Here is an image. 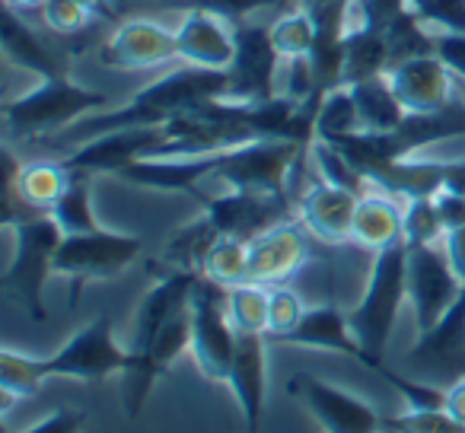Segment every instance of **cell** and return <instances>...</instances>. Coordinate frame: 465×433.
Returning <instances> with one entry per match:
<instances>
[{"instance_id":"obj_40","label":"cell","mask_w":465,"mask_h":433,"mask_svg":"<svg viewBox=\"0 0 465 433\" xmlns=\"http://www.w3.org/2000/svg\"><path fill=\"white\" fill-rule=\"evenodd\" d=\"M437 54L452 77L465 84V33H437Z\"/></svg>"},{"instance_id":"obj_42","label":"cell","mask_w":465,"mask_h":433,"mask_svg":"<svg viewBox=\"0 0 465 433\" xmlns=\"http://www.w3.org/2000/svg\"><path fill=\"white\" fill-rule=\"evenodd\" d=\"M443 249H446V259H450L452 271H456L459 280L465 284V223L456 230H446Z\"/></svg>"},{"instance_id":"obj_13","label":"cell","mask_w":465,"mask_h":433,"mask_svg":"<svg viewBox=\"0 0 465 433\" xmlns=\"http://www.w3.org/2000/svg\"><path fill=\"white\" fill-rule=\"evenodd\" d=\"M287 392L319 420L325 433H386L382 414L370 401L310 373H293Z\"/></svg>"},{"instance_id":"obj_22","label":"cell","mask_w":465,"mask_h":433,"mask_svg":"<svg viewBox=\"0 0 465 433\" xmlns=\"http://www.w3.org/2000/svg\"><path fill=\"white\" fill-rule=\"evenodd\" d=\"M401 240H405V207L395 204L392 194H363L354 211L351 242L370 252H382Z\"/></svg>"},{"instance_id":"obj_27","label":"cell","mask_w":465,"mask_h":433,"mask_svg":"<svg viewBox=\"0 0 465 433\" xmlns=\"http://www.w3.org/2000/svg\"><path fill=\"white\" fill-rule=\"evenodd\" d=\"M52 217L64 236H80V233H96V230H103L96 221V213H93L90 175H74L67 192L61 194L58 204L52 207Z\"/></svg>"},{"instance_id":"obj_4","label":"cell","mask_w":465,"mask_h":433,"mask_svg":"<svg viewBox=\"0 0 465 433\" xmlns=\"http://www.w3.org/2000/svg\"><path fill=\"white\" fill-rule=\"evenodd\" d=\"M112 109V99L103 90H90L71 80L67 74L42 77L39 86L16 99L4 103V122L7 134L16 141H39V137L58 134L67 124L93 115V112Z\"/></svg>"},{"instance_id":"obj_2","label":"cell","mask_w":465,"mask_h":433,"mask_svg":"<svg viewBox=\"0 0 465 433\" xmlns=\"http://www.w3.org/2000/svg\"><path fill=\"white\" fill-rule=\"evenodd\" d=\"M128 367V348L115 341V325L109 316H96L90 325L71 335L61 350L52 357H29L16 350H0V389H4V411L14 399H29L42 389L45 379H80L96 382L124 373Z\"/></svg>"},{"instance_id":"obj_20","label":"cell","mask_w":465,"mask_h":433,"mask_svg":"<svg viewBox=\"0 0 465 433\" xmlns=\"http://www.w3.org/2000/svg\"><path fill=\"white\" fill-rule=\"evenodd\" d=\"M281 344H291V348H316V350H331V354H344L351 360L363 363V367H373L370 354L363 350V344L357 341L354 329H351L348 312H341L338 306L322 303L310 306L300 319V325L291 335L281 338Z\"/></svg>"},{"instance_id":"obj_44","label":"cell","mask_w":465,"mask_h":433,"mask_svg":"<svg viewBox=\"0 0 465 433\" xmlns=\"http://www.w3.org/2000/svg\"><path fill=\"white\" fill-rule=\"evenodd\" d=\"M80 7L90 10L96 20H105V23H122V10H118V4H112V0H77Z\"/></svg>"},{"instance_id":"obj_26","label":"cell","mask_w":465,"mask_h":433,"mask_svg":"<svg viewBox=\"0 0 465 433\" xmlns=\"http://www.w3.org/2000/svg\"><path fill=\"white\" fill-rule=\"evenodd\" d=\"M217 240H220V233L211 227V221H207L204 213H201L198 221H192L185 230H179V233L166 242V249H163V255H160L156 265H166L163 268V274H169V271L201 274L207 252H211V246Z\"/></svg>"},{"instance_id":"obj_38","label":"cell","mask_w":465,"mask_h":433,"mask_svg":"<svg viewBox=\"0 0 465 433\" xmlns=\"http://www.w3.org/2000/svg\"><path fill=\"white\" fill-rule=\"evenodd\" d=\"M411 10L433 33H465V0H411Z\"/></svg>"},{"instance_id":"obj_15","label":"cell","mask_w":465,"mask_h":433,"mask_svg":"<svg viewBox=\"0 0 465 433\" xmlns=\"http://www.w3.org/2000/svg\"><path fill=\"white\" fill-rule=\"evenodd\" d=\"M173 58H179L175 29H166L147 16L115 23V33L99 45V61L115 71H147L169 64Z\"/></svg>"},{"instance_id":"obj_12","label":"cell","mask_w":465,"mask_h":433,"mask_svg":"<svg viewBox=\"0 0 465 433\" xmlns=\"http://www.w3.org/2000/svg\"><path fill=\"white\" fill-rule=\"evenodd\" d=\"M236 58L230 64V99L236 103H268L278 96L281 52L272 42V23H232Z\"/></svg>"},{"instance_id":"obj_29","label":"cell","mask_w":465,"mask_h":433,"mask_svg":"<svg viewBox=\"0 0 465 433\" xmlns=\"http://www.w3.org/2000/svg\"><path fill=\"white\" fill-rule=\"evenodd\" d=\"M268 300H272V287L246 284L230 287V322L236 331H252V335H268Z\"/></svg>"},{"instance_id":"obj_36","label":"cell","mask_w":465,"mask_h":433,"mask_svg":"<svg viewBox=\"0 0 465 433\" xmlns=\"http://www.w3.org/2000/svg\"><path fill=\"white\" fill-rule=\"evenodd\" d=\"M376 376L389 382L401 399L408 401V408H446V389L443 386H433V382H424V379H414L408 373H399L392 369L389 363H382L376 369Z\"/></svg>"},{"instance_id":"obj_35","label":"cell","mask_w":465,"mask_h":433,"mask_svg":"<svg viewBox=\"0 0 465 433\" xmlns=\"http://www.w3.org/2000/svg\"><path fill=\"white\" fill-rule=\"evenodd\" d=\"M446 236L443 217L433 198L405 201V242H440Z\"/></svg>"},{"instance_id":"obj_5","label":"cell","mask_w":465,"mask_h":433,"mask_svg":"<svg viewBox=\"0 0 465 433\" xmlns=\"http://www.w3.org/2000/svg\"><path fill=\"white\" fill-rule=\"evenodd\" d=\"M408 300V246L405 240L395 246L373 252V268H370L367 290H363L361 303L348 312L351 329H354L357 341L373 360V373L386 363L389 338L399 322L401 303Z\"/></svg>"},{"instance_id":"obj_19","label":"cell","mask_w":465,"mask_h":433,"mask_svg":"<svg viewBox=\"0 0 465 433\" xmlns=\"http://www.w3.org/2000/svg\"><path fill=\"white\" fill-rule=\"evenodd\" d=\"M175 45H179V61L211 71H230L236 58L232 23L213 10H185L175 29Z\"/></svg>"},{"instance_id":"obj_3","label":"cell","mask_w":465,"mask_h":433,"mask_svg":"<svg viewBox=\"0 0 465 433\" xmlns=\"http://www.w3.org/2000/svg\"><path fill=\"white\" fill-rule=\"evenodd\" d=\"M452 137H465V105L456 99L443 112L408 115L392 131H351V134L325 137V143L348 156L351 166L370 182V172H376L380 166L408 160L427 143L452 141Z\"/></svg>"},{"instance_id":"obj_6","label":"cell","mask_w":465,"mask_h":433,"mask_svg":"<svg viewBox=\"0 0 465 433\" xmlns=\"http://www.w3.org/2000/svg\"><path fill=\"white\" fill-rule=\"evenodd\" d=\"M7 230L14 233V255L0 278V287L23 306V312L33 322H45V284L48 274H54V255H58L64 233L52 213L20 217V221L7 223Z\"/></svg>"},{"instance_id":"obj_17","label":"cell","mask_w":465,"mask_h":433,"mask_svg":"<svg viewBox=\"0 0 465 433\" xmlns=\"http://www.w3.org/2000/svg\"><path fill=\"white\" fill-rule=\"evenodd\" d=\"M310 261V240L293 221L278 223L249 242V280L262 287H281Z\"/></svg>"},{"instance_id":"obj_11","label":"cell","mask_w":465,"mask_h":433,"mask_svg":"<svg viewBox=\"0 0 465 433\" xmlns=\"http://www.w3.org/2000/svg\"><path fill=\"white\" fill-rule=\"evenodd\" d=\"M405 369L414 379L452 386L465 376V287L433 329L418 331V341L405 354Z\"/></svg>"},{"instance_id":"obj_31","label":"cell","mask_w":465,"mask_h":433,"mask_svg":"<svg viewBox=\"0 0 465 433\" xmlns=\"http://www.w3.org/2000/svg\"><path fill=\"white\" fill-rule=\"evenodd\" d=\"M351 131H361V115H357L354 96H351L348 86H338L319 105V118H316V141L335 134H351Z\"/></svg>"},{"instance_id":"obj_37","label":"cell","mask_w":465,"mask_h":433,"mask_svg":"<svg viewBox=\"0 0 465 433\" xmlns=\"http://www.w3.org/2000/svg\"><path fill=\"white\" fill-rule=\"evenodd\" d=\"M306 306L300 300V293H293L287 284L272 287V300H268V338L281 341L284 335H291L303 319Z\"/></svg>"},{"instance_id":"obj_30","label":"cell","mask_w":465,"mask_h":433,"mask_svg":"<svg viewBox=\"0 0 465 433\" xmlns=\"http://www.w3.org/2000/svg\"><path fill=\"white\" fill-rule=\"evenodd\" d=\"M272 42L281 52L284 61L306 58L312 52V42H316V26L303 10H293V14H281L272 23Z\"/></svg>"},{"instance_id":"obj_16","label":"cell","mask_w":465,"mask_h":433,"mask_svg":"<svg viewBox=\"0 0 465 433\" xmlns=\"http://www.w3.org/2000/svg\"><path fill=\"white\" fill-rule=\"evenodd\" d=\"M386 80L395 90V96H399V103L405 105L408 115H430V112H443L452 103L456 77L440 61L437 52L401 61L386 74Z\"/></svg>"},{"instance_id":"obj_43","label":"cell","mask_w":465,"mask_h":433,"mask_svg":"<svg viewBox=\"0 0 465 433\" xmlns=\"http://www.w3.org/2000/svg\"><path fill=\"white\" fill-rule=\"evenodd\" d=\"M446 411H450L459 424H465V376L452 382V386H446Z\"/></svg>"},{"instance_id":"obj_8","label":"cell","mask_w":465,"mask_h":433,"mask_svg":"<svg viewBox=\"0 0 465 433\" xmlns=\"http://www.w3.org/2000/svg\"><path fill=\"white\" fill-rule=\"evenodd\" d=\"M230 290L198 274L192 287V357L201 376L211 382H226L236 357V329L230 322Z\"/></svg>"},{"instance_id":"obj_18","label":"cell","mask_w":465,"mask_h":433,"mask_svg":"<svg viewBox=\"0 0 465 433\" xmlns=\"http://www.w3.org/2000/svg\"><path fill=\"white\" fill-rule=\"evenodd\" d=\"M226 386L232 389L242 411L246 433L265 430V399H268V350L265 335L236 331V357Z\"/></svg>"},{"instance_id":"obj_14","label":"cell","mask_w":465,"mask_h":433,"mask_svg":"<svg viewBox=\"0 0 465 433\" xmlns=\"http://www.w3.org/2000/svg\"><path fill=\"white\" fill-rule=\"evenodd\" d=\"M169 143L166 124H150V128H122L109 131V134H99L93 141H86L84 147L64 153V166L74 175H118L124 166L137 160H147L156 156Z\"/></svg>"},{"instance_id":"obj_41","label":"cell","mask_w":465,"mask_h":433,"mask_svg":"<svg viewBox=\"0 0 465 433\" xmlns=\"http://www.w3.org/2000/svg\"><path fill=\"white\" fill-rule=\"evenodd\" d=\"M437 201V211L443 217V227L446 230H456L465 223V194H456V192H440L433 194Z\"/></svg>"},{"instance_id":"obj_21","label":"cell","mask_w":465,"mask_h":433,"mask_svg":"<svg viewBox=\"0 0 465 433\" xmlns=\"http://www.w3.org/2000/svg\"><path fill=\"white\" fill-rule=\"evenodd\" d=\"M357 201H361V194L322 179L300 198V221L316 240L329 242V246H341V242H351Z\"/></svg>"},{"instance_id":"obj_10","label":"cell","mask_w":465,"mask_h":433,"mask_svg":"<svg viewBox=\"0 0 465 433\" xmlns=\"http://www.w3.org/2000/svg\"><path fill=\"white\" fill-rule=\"evenodd\" d=\"M408 246V303L414 310L418 331H427L446 316L462 293V280L452 271L446 249L437 242H405Z\"/></svg>"},{"instance_id":"obj_32","label":"cell","mask_w":465,"mask_h":433,"mask_svg":"<svg viewBox=\"0 0 465 433\" xmlns=\"http://www.w3.org/2000/svg\"><path fill=\"white\" fill-rule=\"evenodd\" d=\"M386 433H465V424H459L446 408H408L405 414L382 418Z\"/></svg>"},{"instance_id":"obj_7","label":"cell","mask_w":465,"mask_h":433,"mask_svg":"<svg viewBox=\"0 0 465 433\" xmlns=\"http://www.w3.org/2000/svg\"><path fill=\"white\" fill-rule=\"evenodd\" d=\"M143 252V240L115 230L64 236L54 255V274L71 284V310H77L80 293L90 280H112Z\"/></svg>"},{"instance_id":"obj_28","label":"cell","mask_w":465,"mask_h":433,"mask_svg":"<svg viewBox=\"0 0 465 433\" xmlns=\"http://www.w3.org/2000/svg\"><path fill=\"white\" fill-rule=\"evenodd\" d=\"M201 274L211 278L213 284L226 287V290L246 284L249 280V242L220 236V240L211 246V252H207Z\"/></svg>"},{"instance_id":"obj_33","label":"cell","mask_w":465,"mask_h":433,"mask_svg":"<svg viewBox=\"0 0 465 433\" xmlns=\"http://www.w3.org/2000/svg\"><path fill=\"white\" fill-rule=\"evenodd\" d=\"M312 160H316V166H319V172H322V179L325 182H331V185H338V188H348V192H354V194H367V188H370V182L363 179L361 172H357L354 166H351V160L344 153H338L331 143H325V141H316L312 143Z\"/></svg>"},{"instance_id":"obj_25","label":"cell","mask_w":465,"mask_h":433,"mask_svg":"<svg viewBox=\"0 0 465 433\" xmlns=\"http://www.w3.org/2000/svg\"><path fill=\"white\" fill-rule=\"evenodd\" d=\"M348 90L354 96L357 115H361V131H392L408 118L405 105L399 103L395 90L389 86L386 74L348 84Z\"/></svg>"},{"instance_id":"obj_45","label":"cell","mask_w":465,"mask_h":433,"mask_svg":"<svg viewBox=\"0 0 465 433\" xmlns=\"http://www.w3.org/2000/svg\"><path fill=\"white\" fill-rule=\"evenodd\" d=\"M10 10H16V14H29V10H39L45 0H4Z\"/></svg>"},{"instance_id":"obj_46","label":"cell","mask_w":465,"mask_h":433,"mask_svg":"<svg viewBox=\"0 0 465 433\" xmlns=\"http://www.w3.org/2000/svg\"><path fill=\"white\" fill-rule=\"evenodd\" d=\"M462 90H465V84H462Z\"/></svg>"},{"instance_id":"obj_23","label":"cell","mask_w":465,"mask_h":433,"mask_svg":"<svg viewBox=\"0 0 465 433\" xmlns=\"http://www.w3.org/2000/svg\"><path fill=\"white\" fill-rule=\"evenodd\" d=\"M450 162H430V160H399L380 166L376 172H370V185L380 192L392 194V198H433L443 192L446 175H450Z\"/></svg>"},{"instance_id":"obj_24","label":"cell","mask_w":465,"mask_h":433,"mask_svg":"<svg viewBox=\"0 0 465 433\" xmlns=\"http://www.w3.org/2000/svg\"><path fill=\"white\" fill-rule=\"evenodd\" d=\"M0 39H4V54L14 61L16 67L35 71L39 77H52V74H67V61L23 20L16 10H4V26H0Z\"/></svg>"},{"instance_id":"obj_9","label":"cell","mask_w":465,"mask_h":433,"mask_svg":"<svg viewBox=\"0 0 465 433\" xmlns=\"http://www.w3.org/2000/svg\"><path fill=\"white\" fill-rule=\"evenodd\" d=\"M201 211L220 236L252 242L265 230L293 221V198L249 188H226L220 194H201Z\"/></svg>"},{"instance_id":"obj_39","label":"cell","mask_w":465,"mask_h":433,"mask_svg":"<svg viewBox=\"0 0 465 433\" xmlns=\"http://www.w3.org/2000/svg\"><path fill=\"white\" fill-rule=\"evenodd\" d=\"M86 414L80 408H58V411L45 414L39 424H33L23 433H84Z\"/></svg>"},{"instance_id":"obj_1","label":"cell","mask_w":465,"mask_h":433,"mask_svg":"<svg viewBox=\"0 0 465 433\" xmlns=\"http://www.w3.org/2000/svg\"><path fill=\"white\" fill-rule=\"evenodd\" d=\"M230 71H211V67H194L185 64L179 71H169L166 77L153 80L150 86L137 90L124 105H112V109L93 112V115L80 118V122L67 124L58 134L29 141L42 150L52 153H71V150L84 147L86 141L109 131L122 128H150V124H166L179 112L192 109L207 99H230Z\"/></svg>"},{"instance_id":"obj_34","label":"cell","mask_w":465,"mask_h":433,"mask_svg":"<svg viewBox=\"0 0 465 433\" xmlns=\"http://www.w3.org/2000/svg\"><path fill=\"white\" fill-rule=\"evenodd\" d=\"M39 20L45 23V29H52L54 35H84V33H90L96 23H103L86 7H80L77 0H45L39 7Z\"/></svg>"}]
</instances>
